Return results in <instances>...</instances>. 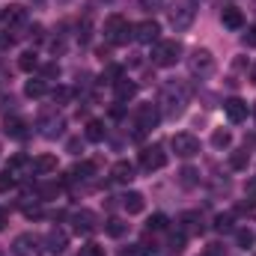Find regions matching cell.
<instances>
[{
	"mask_svg": "<svg viewBox=\"0 0 256 256\" xmlns=\"http://www.w3.org/2000/svg\"><path fill=\"white\" fill-rule=\"evenodd\" d=\"M212 146H214V149H230V146H232V134H230L226 128H214V131H212Z\"/></svg>",
	"mask_w": 256,
	"mask_h": 256,
	"instance_id": "484cf974",
	"label": "cell"
},
{
	"mask_svg": "<svg viewBox=\"0 0 256 256\" xmlns=\"http://www.w3.org/2000/svg\"><path fill=\"white\" fill-rule=\"evenodd\" d=\"M80 256H104V248H102V244H86V248L80 250Z\"/></svg>",
	"mask_w": 256,
	"mask_h": 256,
	"instance_id": "ab89813d",
	"label": "cell"
},
{
	"mask_svg": "<svg viewBox=\"0 0 256 256\" xmlns=\"http://www.w3.org/2000/svg\"><path fill=\"white\" fill-rule=\"evenodd\" d=\"M45 92H48V84H45L42 78H33V80L24 84V96H27V98H42Z\"/></svg>",
	"mask_w": 256,
	"mask_h": 256,
	"instance_id": "d4e9b609",
	"label": "cell"
},
{
	"mask_svg": "<svg viewBox=\"0 0 256 256\" xmlns=\"http://www.w3.org/2000/svg\"><path fill=\"white\" fill-rule=\"evenodd\" d=\"M158 36H161V24H158L155 18L134 24V39H137L140 45H152V42H158Z\"/></svg>",
	"mask_w": 256,
	"mask_h": 256,
	"instance_id": "30bf717a",
	"label": "cell"
},
{
	"mask_svg": "<svg viewBox=\"0 0 256 256\" xmlns=\"http://www.w3.org/2000/svg\"><path fill=\"white\" fill-rule=\"evenodd\" d=\"M0 21H3L9 30H15V27L27 24V9H24V6H6V9L0 12Z\"/></svg>",
	"mask_w": 256,
	"mask_h": 256,
	"instance_id": "5bb4252c",
	"label": "cell"
},
{
	"mask_svg": "<svg viewBox=\"0 0 256 256\" xmlns=\"http://www.w3.org/2000/svg\"><path fill=\"white\" fill-rule=\"evenodd\" d=\"M84 134H86L90 143H102V140L108 137V128H104V122H98V120H90L86 128H84Z\"/></svg>",
	"mask_w": 256,
	"mask_h": 256,
	"instance_id": "603a6c76",
	"label": "cell"
},
{
	"mask_svg": "<svg viewBox=\"0 0 256 256\" xmlns=\"http://www.w3.org/2000/svg\"><path fill=\"white\" fill-rule=\"evenodd\" d=\"M179 230L185 236H202V218H200V212H185L179 218Z\"/></svg>",
	"mask_w": 256,
	"mask_h": 256,
	"instance_id": "2e32d148",
	"label": "cell"
},
{
	"mask_svg": "<svg viewBox=\"0 0 256 256\" xmlns=\"http://www.w3.org/2000/svg\"><path fill=\"white\" fill-rule=\"evenodd\" d=\"M27 167H33V161L27 158V155H12L9 158V164H6V170L12 173V176H18L21 170H27Z\"/></svg>",
	"mask_w": 256,
	"mask_h": 256,
	"instance_id": "4316f807",
	"label": "cell"
},
{
	"mask_svg": "<svg viewBox=\"0 0 256 256\" xmlns=\"http://www.w3.org/2000/svg\"><path fill=\"white\" fill-rule=\"evenodd\" d=\"M194 18H196V3H194V0H176V3L170 6V27H173L176 33L188 30L194 24Z\"/></svg>",
	"mask_w": 256,
	"mask_h": 256,
	"instance_id": "3957f363",
	"label": "cell"
},
{
	"mask_svg": "<svg viewBox=\"0 0 256 256\" xmlns=\"http://www.w3.org/2000/svg\"><path fill=\"white\" fill-rule=\"evenodd\" d=\"M137 6H140L143 12L155 15V12H161V9H164V0H137Z\"/></svg>",
	"mask_w": 256,
	"mask_h": 256,
	"instance_id": "e575fe53",
	"label": "cell"
},
{
	"mask_svg": "<svg viewBox=\"0 0 256 256\" xmlns=\"http://www.w3.org/2000/svg\"><path fill=\"white\" fill-rule=\"evenodd\" d=\"M66 248H68V236L63 230H51L45 236V250L48 254H66Z\"/></svg>",
	"mask_w": 256,
	"mask_h": 256,
	"instance_id": "e0dca14e",
	"label": "cell"
},
{
	"mask_svg": "<svg viewBox=\"0 0 256 256\" xmlns=\"http://www.w3.org/2000/svg\"><path fill=\"white\" fill-rule=\"evenodd\" d=\"M236 212H238V214H248V218H254V214H256V202H242Z\"/></svg>",
	"mask_w": 256,
	"mask_h": 256,
	"instance_id": "60d3db41",
	"label": "cell"
},
{
	"mask_svg": "<svg viewBox=\"0 0 256 256\" xmlns=\"http://www.w3.org/2000/svg\"><path fill=\"white\" fill-rule=\"evenodd\" d=\"M149 230H155V232L167 230V218H164V214H152V218H149Z\"/></svg>",
	"mask_w": 256,
	"mask_h": 256,
	"instance_id": "f35d334b",
	"label": "cell"
},
{
	"mask_svg": "<svg viewBox=\"0 0 256 256\" xmlns=\"http://www.w3.org/2000/svg\"><path fill=\"white\" fill-rule=\"evenodd\" d=\"M250 114H254V120H256V102H254V108H250Z\"/></svg>",
	"mask_w": 256,
	"mask_h": 256,
	"instance_id": "f907efd6",
	"label": "cell"
},
{
	"mask_svg": "<svg viewBox=\"0 0 256 256\" xmlns=\"http://www.w3.org/2000/svg\"><path fill=\"white\" fill-rule=\"evenodd\" d=\"M42 74H45V78H60V66H57V63H48L45 68H42Z\"/></svg>",
	"mask_w": 256,
	"mask_h": 256,
	"instance_id": "b9f144b4",
	"label": "cell"
},
{
	"mask_svg": "<svg viewBox=\"0 0 256 256\" xmlns=\"http://www.w3.org/2000/svg\"><path fill=\"white\" fill-rule=\"evenodd\" d=\"M244 45L256 48V24H254V27H248V33H244Z\"/></svg>",
	"mask_w": 256,
	"mask_h": 256,
	"instance_id": "ee69618b",
	"label": "cell"
},
{
	"mask_svg": "<svg viewBox=\"0 0 256 256\" xmlns=\"http://www.w3.org/2000/svg\"><path fill=\"white\" fill-rule=\"evenodd\" d=\"M6 224H9V212H6V208H0V230H3Z\"/></svg>",
	"mask_w": 256,
	"mask_h": 256,
	"instance_id": "c3c4849f",
	"label": "cell"
},
{
	"mask_svg": "<svg viewBox=\"0 0 256 256\" xmlns=\"http://www.w3.org/2000/svg\"><path fill=\"white\" fill-rule=\"evenodd\" d=\"M51 96H54V102H57V104H68V102L74 98V90H72V86H57Z\"/></svg>",
	"mask_w": 256,
	"mask_h": 256,
	"instance_id": "836d02e7",
	"label": "cell"
},
{
	"mask_svg": "<svg viewBox=\"0 0 256 256\" xmlns=\"http://www.w3.org/2000/svg\"><path fill=\"white\" fill-rule=\"evenodd\" d=\"M122 256H149V248L146 244H128V248H122Z\"/></svg>",
	"mask_w": 256,
	"mask_h": 256,
	"instance_id": "8d00e7d4",
	"label": "cell"
},
{
	"mask_svg": "<svg viewBox=\"0 0 256 256\" xmlns=\"http://www.w3.org/2000/svg\"><path fill=\"white\" fill-rule=\"evenodd\" d=\"M224 114H226V120L230 122H244L248 120V114H250V108H248V102H242V98H226L224 102Z\"/></svg>",
	"mask_w": 256,
	"mask_h": 256,
	"instance_id": "7c38bea8",
	"label": "cell"
},
{
	"mask_svg": "<svg viewBox=\"0 0 256 256\" xmlns=\"http://www.w3.org/2000/svg\"><path fill=\"white\" fill-rule=\"evenodd\" d=\"M3 131H6V137H12V140H24V137H27V122L18 120V116H6Z\"/></svg>",
	"mask_w": 256,
	"mask_h": 256,
	"instance_id": "ffe728a7",
	"label": "cell"
},
{
	"mask_svg": "<svg viewBox=\"0 0 256 256\" xmlns=\"http://www.w3.org/2000/svg\"><path fill=\"white\" fill-rule=\"evenodd\" d=\"M185 104H188V86L185 84H167L164 92H161L158 108H164L167 116H182L185 114Z\"/></svg>",
	"mask_w": 256,
	"mask_h": 256,
	"instance_id": "6da1fadb",
	"label": "cell"
},
{
	"mask_svg": "<svg viewBox=\"0 0 256 256\" xmlns=\"http://www.w3.org/2000/svg\"><path fill=\"white\" fill-rule=\"evenodd\" d=\"M36 66H39L36 51H24V54H21V60H18V68H21V72H33Z\"/></svg>",
	"mask_w": 256,
	"mask_h": 256,
	"instance_id": "4dcf8cb0",
	"label": "cell"
},
{
	"mask_svg": "<svg viewBox=\"0 0 256 256\" xmlns=\"http://www.w3.org/2000/svg\"><path fill=\"white\" fill-rule=\"evenodd\" d=\"M104 232H108L110 238H122L128 232V224L122 218H108V220H104Z\"/></svg>",
	"mask_w": 256,
	"mask_h": 256,
	"instance_id": "cb8c5ba5",
	"label": "cell"
},
{
	"mask_svg": "<svg viewBox=\"0 0 256 256\" xmlns=\"http://www.w3.org/2000/svg\"><path fill=\"white\" fill-rule=\"evenodd\" d=\"M104 36L110 39V45H128L134 39V24H128L122 15H110L104 21Z\"/></svg>",
	"mask_w": 256,
	"mask_h": 256,
	"instance_id": "277c9868",
	"label": "cell"
},
{
	"mask_svg": "<svg viewBox=\"0 0 256 256\" xmlns=\"http://www.w3.org/2000/svg\"><path fill=\"white\" fill-rule=\"evenodd\" d=\"M248 194H250V200H256V176L248 179Z\"/></svg>",
	"mask_w": 256,
	"mask_h": 256,
	"instance_id": "bcb514c9",
	"label": "cell"
},
{
	"mask_svg": "<svg viewBox=\"0 0 256 256\" xmlns=\"http://www.w3.org/2000/svg\"><path fill=\"white\" fill-rule=\"evenodd\" d=\"M12 254L15 256H42L45 254V244H42L33 232H21V236H15V242H12Z\"/></svg>",
	"mask_w": 256,
	"mask_h": 256,
	"instance_id": "52a82bcc",
	"label": "cell"
},
{
	"mask_svg": "<svg viewBox=\"0 0 256 256\" xmlns=\"http://www.w3.org/2000/svg\"><path fill=\"white\" fill-rule=\"evenodd\" d=\"M6 108H9V110L15 108V98H12L9 92H3V96H0V110H6Z\"/></svg>",
	"mask_w": 256,
	"mask_h": 256,
	"instance_id": "7bdbcfd3",
	"label": "cell"
},
{
	"mask_svg": "<svg viewBox=\"0 0 256 256\" xmlns=\"http://www.w3.org/2000/svg\"><path fill=\"white\" fill-rule=\"evenodd\" d=\"M15 188V176L9 170H0V194H9Z\"/></svg>",
	"mask_w": 256,
	"mask_h": 256,
	"instance_id": "d590c367",
	"label": "cell"
},
{
	"mask_svg": "<svg viewBox=\"0 0 256 256\" xmlns=\"http://www.w3.org/2000/svg\"><path fill=\"white\" fill-rule=\"evenodd\" d=\"M72 224H74V232L78 236H90V232H96V214L90 212V208H80V212H74L72 214Z\"/></svg>",
	"mask_w": 256,
	"mask_h": 256,
	"instance_id": "4fadbf2b",
	"label": "cell"
},
{
	"mask_svg": "<svg viewBox=\"0 0 256 256\" xmlns=\"http://www.w3.org/2000/svg\"><path fill=\"white\" fill-rule=\"evenodd\" d=\"M196 182H200V173H196L194 167H185V170L179 173V185H182V188H194Z\"/></svg>",
	"mask_w": 256,
	"mask_h": 256,
	"instance_id": "1f68e13d",
	"label": "cell"
},
{
	"mask_svg": "<svg viewBox=\"0 0 256 256\" xmlns=\"http://www.w3.org/2000/svg\"><path fill=\"white\" fill-rule=\"evenodd\" d=\"M248 161H250V152L248 149H238V152L230 155V167L232 170H248Z\"/></svg>",
	"mask_w": 256,
	"mask_h": 256,
	"instance_id": "83f0119b",
	"label": "cell"
},
{
	"mask_svg": "<svg viewBox=\"0 0 256 256\" xmlns=\"http://www.w3.org/2000/svg\"><path fill=\"white\" fill-rule=\"evenodd\" d=\"M220 24H224L226 30H244V12H242L238 6H224Z\"/></svg>",
	"mask_w": 256,
	"mask_h": 256,
	"instance_id": "9a60e30c",
	"label": "cell"
},
{
	"mask_svg": "<svg viewBox=\"0 0 256 256\" xmlns=\"http://www.w3.org/2000/svg\"><path fill=\"white\" fill-rule=\"evenodd\" d=\"M134 173H137V170H134V164H131L128 158L116 161V164L110 167V179H114V182H122V185H128V182L134 179Z\"/></svg>",
	"mask_w": 256,
	"mask_h": 256,
	"instance_id": "ac0fdd59",
	"label": "cell"
},
{
	"mask_svg": "<svg viewBox=\"0 0 256 256\" xmlns=\"http://www.w3.org/2000/svg\"><path fill=\"white\" fill-rule=\"evenodd\" d=\"M164 167H167V152H164V146H158V143L143 146V152H140V170L155 173V170H164Z\"/></svg>",
	"mask_w": 256,
	"mask_h": 256,
	"instance_id": "8992f818",
	"label": "cell"
},
{
	"mask_svg": "<svg viewBox=\"0 0 256 256\" xmlns=\"http://www.w3.org/2000/svg\"><path fill=\"white\" fill-rule=\"evenodd\" d=\"M33 173H39V176H48V173H57V155H39V158H33V167H30Z\"/></svg>",
	"mask_w": 256,
	"mask_h": 256,
	"instance_id": "d6986e66",
	"label": "cell"
},
{
	"mask_svg": "<svg viewBox=\"0 0 256 256\" xmlns=\"http://www.w3.org/2000/svg\"><path fill=\"white\" fill-rule=\"evenodd\" d=\"M232 224H236V214H230V212L214 218V230L218 232H232Z\"/></svg>",
	"mask_w": 256,
	"mask_h": 256,
	"instance_id": "f546056e",
	"label": "cell"
},
{
	"mask_svg": "<svg viewBox=\"0 0 256 256\" xmlns=\"http://www.w3.org/2000/svg\"><path fill=\"white\" fill-rule=\"evenodd\" d=\"M188 68H191L194 78H208L214 72V54L208 48H194L191 57H188Z\"/></svg>",
	"mask_w": 256,
	"mask_h": 256,
	"instance_id": "5b68a950",
	"label": "cell"
},
{
	"mask_svg": "<svg viewBox=\"0 0 256 256\" xmlns=\"http://www.w3.org/2000/svg\"><path fill=\"white\" fill-rule=\"evenodd\" d=\"M182 54H185V48H182L179 39H158L155 51H152V63L158 68H170V66H176L182 60Z\"/></svg>",
	"mask_w": 256,
	"mask_h": 256,
	"instance_id": "7a4b0ae2",
	"label": "cell"
},
{
	"mask_svg": "<svg viewBox=\"0 0 256 256\" xmlns=\"http://www.w3.org/2000/svg\"><path fill=\"white\" fill-rule=\"evenodd\" d=\"M236 242H238V248H250L254 244V232L250 230H238L236 232Z\"/></svg>",
	"mask_w": 256,
	"mask_h": 256,
	"instance_id": "74e56055",
	"label": "cell"
},
{
	"mask_svg": "<svg viewBox=\"0 0 256 256\" xmlns=\"http://www.w3.org/2000/svg\"><path fill=\"white\" fill-rule=\"evenodd\" d=\"M134 116H137V128H140V131H152V128L161 122L158 104H152V102H146V104H137Z\"/></svg>",
	"mask_w": 256,
	"mask_h": 256,
	"instance_id": "9c48e42d",
	"label": "cell"
},
{
	"mask_svg": "<svg viewBox=\"0 0 256 256\" xmlns=\"http://www.w3.org/2000/svg\"><path fill=\"white\" fill-rule=\"evenodd\" d=\"M250 80H254V84H256V66H254V68H250Z\"/></svg>",
	"mask_w": 256,
	"mask_h": 256,
	"instance_id": "681fc988",
	"label": "cell"
},
{
	"mask_svg": "<svg viewBox=\"0 0 256 256\" xmlns=\"http://www.w3.org/2000/svg\"><path fill=\"white\" fill-rule=\"evenodd\" d=\"M170 146H173V152H176L179 158H194V155H200V140H196L194 134H188V131L173 134Z\"/></svg>",
	"mask_w": 256,
	"mask_h": 256,
	"instance_id": "ba28073f",
	"label": "cell"
},
{
	"mask_svg": "<svg viewBox=\"0 0 256 256\" xmlns=\"http://www.w3.org/2000/svg\"><path fill=\"white\" fill-rule=\"evenodd\" d=\"M60 191H63L60 182H45V185H39V196H42V200H54V196H60Z\"/></svg>",
	"mask_w": 256,
	"mask_h": 256,
	"instance_id": "d6a6232c",
	"label": "cell"
},
{
	"mask_svg": "<svg viewBox=\"0 0 256 256\" xmlns=\"http://www.w3.org/2000/svg\"><path fill=\"white\" fill-rule=\"evenodd\" d=\"M114 92H116L120 102H131V98L137 96V84H134L131 78H120V80L114 84Z\"/></svg>",
	"mask_w": 256,
	"mask_h": 256,
	"instance_id": "7402d4cb",
	"label": "cell"
},
{
	"mask_svg": "<svg viewBox=\"0 0 256 256\" xmlns=\"http://www.w3.org/2000/svg\"><path fill=\"white\" fill-rule=\"evenodd\" d=\"M224 250H220V244H208V254L206 256H220Z\"/></svg>",
	"mask_w": 256,
	"mask_h": 256,
	"instance_id": "7dc6e473",
	"label": "cell"
},
{
	"mask_svg": "<svg viewBox=\"0 0 256 256\" xmlns=\"http://www.w3.org/2000/svg\"><path fill=\"white\" fill-rule=\"evenodd\" d=\"M63 128H66L63 116H51V114H45V116L39 120V134L48 137V140H57V137L63 134Z\"/></svg>",
	"mask_w": 256,
	"mask_h": 256,
	"instance_id": "8fae6325",
	"label": "cell"
},
{
	"mask_svg": "<svg viewBox=\"0 0 256 256\" xmlns=\"http://www.w3.org/2000/svg\"><path fill=\"white\" fill-rule=\"evenodd\" d=\"M80 149H84V146H80V140H78V137H74V140H68V152H72V155H78Z\"/></svg>",
	"mask_w": 256,
	"mask_h": 256,
	"instance_id": "f6af8a7d",
	"label": "cell"
},
{
	"mask_svg": "<svg viewBox=\"0 0 256 256\" xmlns=\"http://www.w3.org/2000/svg\"><path fill=\"white\" fill-rule=\"evenodd\" d=\"M120 200H122V208H126L128 214H140V212L146 208V200H143V194H137V191L122 194Z\"/></svg>",
	"mask_w": 256,
	"mask_h": 256,
	"instance_id": "44dd1931",
	"label": "cell"
},
{
	"mask_svg": "<svg viewBox=\"0 0 256 256\" xmlns=\"http://www.w3.org/2000/svg\"><path fill=\"white\" fill-rule=\"evenodd\" d=\"M92 173H96V164L80 161V164H74V167H72V173H68V176H72V179H90Z\"/></svg>",
	"mask_w": 256,
	"mask_h": 256,
	"instance_id": "f1b7e54d",
	"label": "cell"
}]
</instances>
